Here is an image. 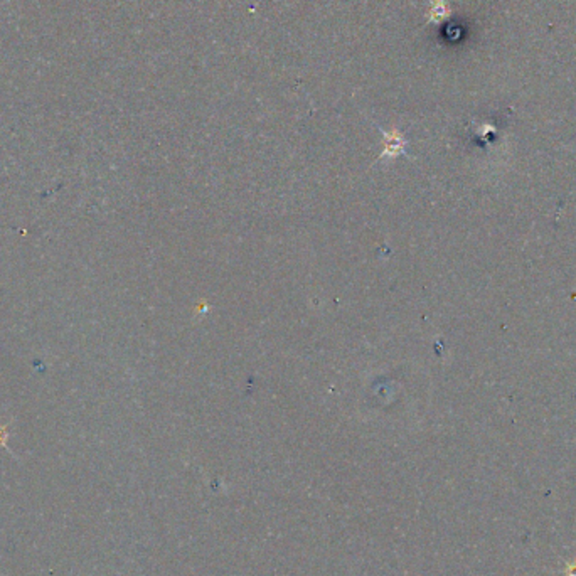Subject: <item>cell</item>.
Wrapping results in <instances>:
<instances>
[{
    "instance_id": "cell-1",
    "label": "cell",
    "mask_w": 576,
    "mask_h": 576,
    "mask_svg": "<svg viewBox=\"0 0 576 576\" xmlns=\"http://www.w3.org/2000/svg\"><path fill=\"white\" fill-rule=\"evenodd\" d=\"M448 16H450V9H448V5H446L445 0H433V2H431L430 17H428L430 22H442Z\"/></svg>"
},
{
    "instance_id": "cell-3",
    "label": "cell",
    "mask_w": 576,
    "mask_h": 576,
    "mask_svg": "<svg viewBox=\"0 0 576 576\" xmlns=\"http://www.w3.org/2000/svg\"><path fill=\"white\" fill-rule=\"evenodd\" d=\"M566 576H576V564H570V566H568Z\"/></svg>"
},
{
    "instance_id": "cell-2",
    "label": "cell",
    "mask_w": 576,
    "mask_h": 576,
    "mask_svg": "<svg viewBox=\"0 0 576 576\" xmlns=\"http://www.w3.org/2000/svg\"><path fill=\"white\" fill-rule=\"evenodd\" d=\"M9 424L0 422V448H9Z\"/></svg>"
}]
</instances>
